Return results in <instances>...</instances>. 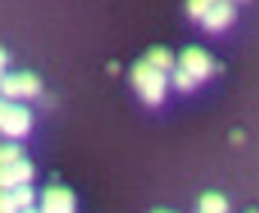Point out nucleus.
<instances>
[{"mask_svg": "<svg viewBox=\"0 0 259 213\" xmlns=\"http://www.w3.org/2000/svg\"><path fill=\"white\" fill-rule=\"evenodd\" d=\"M132 85L138 88L141 100L147 103H159L165 97V70H159L156 64H150L147 58L138 61L132 67Z\"/></svg>", "mask_w": 259, "mask_h": 213, "instance_id": "f257e3e1", "label": "nucleus"}, {"mask_svg": "<svg viewBox=\"0 0 259 213\" xmlns=\"http://www.w3.org/2000/svg\"><path fill=\"white\" fill-rule=\"evenodd\" d=\"M31 128V110H25V107L7 100L4 107H0V131H4L7 137H25Z\"/></svg>", "mask_w": 259, "mask_h": 213, "instance_id": "f03ea898", "label": "nucleus"}, {"mask_svg": "<svg viewBox=\"0 0 259 213\" xmlns=\"http://www.w3.org/2000/svg\"><path fill=\"white\" fill-rule=\"evenodd\" d=\"M40 94V79L34 73H7L4 76V97L16 100V97H37Z\"/></svg>", "mask_w": 259, "mask_h": 213, "instance_id": "7ed1b4c3", "label": "nucleus"}, {"mask_svg": "<svg viewBox=\"0 0 259 213\" xmlns=\"http://www.w3.org/2000/svg\"><path fill=\"white\" fill-rule=\"evenodd\" d=\"M73 210H76V198L67 186H49L43 192L40 213H73Z\"/></svg>", "mask_w": 259, "mask_h": 213, "instance_id": "20e7f679", "label": "nucleus"}, {"mask_svg": "<svg viewBox=\"0 0 259 213\" xmlns=\"http://www.w3.org/2000/svg\"><path fill=\"white\" fill-rule=\"evenodd\" d=\"M180 67H186L198 82L201 79H207L210 73H213V61H210V55L204 52V49H195V46H189V49H183V55H180V61H177Z\"/></svg>", "mask_w": 259, "mask_h": 213, "instance_id": "39448f33", "label": "nucleus"}, {"mask_svg": "<svg viewBox=\"0 0 259 213\" xmlns=\"http://www.w3.org/2000/svg\"><path fill=\"white\" fill-rule=\"evenodd\" d=\"M235 22V4H232V0H220V4L201 19V25L210 31V34H217V31H223V28H229Z\"/></svg>", "mask_w": 259, "mask_h": 213, "instance_id": "423d86ee", "label": "nucleus"}, {"mask_svg": "<svg viewBox=\"0 0 259 213\" xmlns=\"http://www.w3.org/2000/svg\"><path fill=\"white\" fill-rule=\"evenodd\" d=\"M31 177H34V168L22 158V162H16V165H4V171H0V183H4V189L10 192V189H16V186H25V183H31Z\"/></svg>", "mask_w": 259, "mask_h": 213, "instance_id": "0eeeda50", "label": "nucleus"}, {"mask_svg": "<svg viewBox=\"0 0 259 213\" xmlns=\"http://www.w3.org/2000/svg\"><path fill=\"white\" fill-rule=\"evenodd\" d=\"M147 61H150V64H156V67H159V70H165V73H171V70L177 67L174 55H171L165 46H153V49L147 52Z\"/></svg>", "mask_w": 259, "mask_h": 213, "instance_id": "6e6552de", "label": "nucleus"}, {"mask_svg": "<svg viewBox=\"0 0 259 213\" xmlns=\"http://www.w3.org/2000/svg\"><path fill=\"white\" fill-rule=\"evenodd\" d=\"M171 82H174V88H180V91H192V88L198 85V79H195L186 67H180V64L171 70Z\"/></svg>", "mask_w": 259, "mask_h": 213, "instance_id": "1a4fd4ad", "label": "nucleus"}, {"mask_svg": "<svg viewBox=\"0 0 259 213\" xmlns=\"http://www.w3.org/2000/svg\"><path fill=\"white\" fill-rule=\"evenodd\" d=\"M198 207H201V210H207V213H226V210H229V201H226L220 192H204Z\"/></svg>", "mask_w": 259, "mask_h": 213, "instance_id": "9d476101", "label": "nucleus"}, {"mask_svg": "<svg viewBox=\"0 0 259 213\" xmlns=\"http://www.w3.org/2000/svg\"><path fill=\"white\" fill-rule=\"evenodd\" d=\"M220 4V0H186V13H189V19H204L213 7Z\"/></svg>", "mask_w": 259, "mask_h": 213, "instance_id": "9b49d317", "label": "nucleus"}, {"mask_svg": "<svg viewBox=\"0 0 259 213\" xmlns=\"http://www.w3.org/2000/svg\"><path fill=\"white\" fill-rule=\"evenodd\" d=\"M10 195H13V201H16V207H19V210H25V207H31V204H34V192L28 189V183H25V186L10 189Z\"/></svg>", "mask_w": 259, "mask_h": 213, "instance_id": "f8f14e48", "label": "nucleus"}, {"mask_svg": "<svg viewBox=\"0 0 259 213\" xmlns=\"http://www.w3.org/2000/svg\"><path fill=\"white\" fill-rule=\"evenodd\" d=\"M0 158H4V165H16V162H22V158H25V152H22V146H19V143H7L4 149H0Z\"/></svg>", "mask_w": 259, "mask_h": 213, "instance_id": "ddd939ff", "label": "nucleus"}, {"mask_svg": "<svg viewBox=\"0 0 259 213\" xmlns=\"http://www.w3.org/2000/svg\"><path fill=\"white\" fill-rule=\"evenodd\" d=\"M0 213H19V207H16V201H13V195L4 189V201H0Z\"/></svg>", "mask_w": 259, "mask_h": 213, "instance_id": "4468645a", "label": "nucleus"}, {"mask_svg": "<svg viewBox=\"0 0 259 213\" xmlns=\"http://www.w3.org/2000/svg\"><path fill=\"white\" fill-rule=\"evenodd\" d=\"M22 213H40V210H34V207H25V210H22Z\"/></svg>", "mask_w": 259, "mask_h": 213, "instance_id": "2eb2a0df", "label": "nucleus"}, {"mask_svg": "<svg viewBox=\"0 0 259 213\" xmlns=\"http://www.w3.org/2000/svg\"><path fill=\"white\" fill-rule=\"evenodd\" d=\"M156 213H171V210H156Z\"/></svg>", "mask_w": 259, "mask_h": 213, "instance_id": "dca6fc26", "label": "nucleus"}, {"mask_svg": "<svg viewBox=\"0 0 259 213\" xmlns=\"http://www.w3.org/2000/svg\"><path fill=\"white\" fill-rule=\"evenodd\" d=\"M198 213H207V210H198Z\"/></svg>", "mask_w": 259, "mask_h": 213, "instance_id": "f3484780", "label": "nucleus"}, {"mask_svg": "<svg viewBox=\"0 0 259 213\" xmlns=\"http://www.w3.org/2000/svg\"><path fill=\"white\" fill-rule=\"evenodd\" d=\"M250 213H256V210H250Z\"/></svg>", "mask_w": 259, "mask_h": 213, "instance_id": "a211bd4d", "label": "nucleus"}, {"mask_svg": "<svg viewBox=\"0 0 259 213\" xmlns=\"http://www.w3.org/2000/svg\"><path fill=\"white\" fill-rule=\"evenodd\" d=\"M232 4H235V0H232Z\"/></svg>", "mask_w": 259, "mask_h": 213, "instance_id": "6ab92c4d", "label": "nucleus"}, {"mask_svg": "<svg viewBox=\"0 0 259 213\" xmlns=\"http://www.w3.org/2000/svg\"><path fill=\"white\" fill-rule=\"evenodd\" d=\"M19 213H22V210H19Z\"/></svg>", "mask_w": 259, "mask_h": 213, "instance_id": "aec40b11", "label": "nucleus"}]
</instances>
